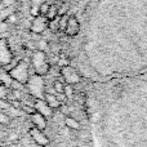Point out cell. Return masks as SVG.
Returning a JSON list of instances; mask_svg holds the SVG:
<instances>
[{
  "label": "cell",
  "instance_id": "obj_1",
  "mask_svg": "<svg viewBox=\"0 0 147 147\" xmlns=\"http://www.w3.org/2000/svg\"><path fill=\"white\" fill-rule=\"evenodd\" d=\"M31 63H32L34 71L39 76H44L51 71V63H49L48 58H47L45 52L43 51L34 52L32 57H31Z\"/></svg>",
  "mask_w": 147,
  "mask_h": 147
},
{
  "label": "cell",
  "instance_id": "obj_2",
  "mask_svg": "<svg viewBox=\"0 0 147 147\" xmlns=\"http://www.w3.org/2000/svg\"><path fill=\"white\" fill-rule=\"evenodd\" d=\"M9 75L13 80L18 81V83L23 84L26 86L28 81V78H30V72H28V63L26 61H20L14 67L9 70Z\"/></svg>",
  "mask_w": 147,
  "mask_h": 147
},
{
  "label": "cell",
  "instance_id": "obj_3",
  "mask_svg": "<svg viewBox=\"0 0 147 147\" xmlns=\"http://www.w3.org/2000/svg\"><path fill=\"white\" fill-rule=\"evenodd\" d=\"M27 88L28 92L31 93V96L35 97V98H44V93H45V85H44V81L41 79V76L36 75V74H32L30 75L27 81Z\"/></svg>",
  "mask_w": 147,
  "mask_h": 147
},
{
  "label": "cell",
  "instance_id": "obj_4",
  "mask_svg": "<svg viewBox=\"0 0 147 147\" xmlns=\"http://www.w3.org/2000/svg\"><path fill=\"white\" fill-rule=\"evenodd\" d=\"M59 74H61L65 84H70V85H74V86L80 84L81 79H83L78 70H76L75 67L70 66V65H67V66H65V67H61Z\"/></svg>",
  "mask_w": 147,
  "mask_h": 147
},
{
  "label": "cell",
  "instance_id": "obj_5",
  "mask_svg": "<svg viewBox=\"0 0 147 147\" xmlns=\"http://www.w3.org/2000/svg\"><path fill=\"white\" fill-rule=\"evenodd\" d=\"M28 133H30V137L32 138V141L36 143L38 146L40 147H45L48 146L49 143H51V140L48 138V136H45L43 133V130L38 129V128L32 127L30 130H28Z\"/></svg>",
  "mask_w": 147,
  "mask_h": 147
},
{
  "label": "cell",
  "instance_id": "obj_6",
  "mask_svg": "<svg viewBox=\"0 0 147 147\" xmlns=\"http://www.w3.org/2000/svg\"><path fill=\"white\" fill-rule=\"evenodd\" d=\"M63 32L66 34V36H69V38H75V36H78V34L80 32V22H79V20L76 18V16H74V14L69 16L67 26Z\"/></svg>",
  "mask_w": 147,
  "mask_h": 147
},
{
  "label": "cell",
  "instance_id": "obj_7",
  "mask_svg": "<svg viewBox=\"0 0 147 147\" xmlns=\"http://www.w3.org/2000/svg\"><path fill=\"white\" fill-rule=\"evenodd\" d=\"M34 107H35L36 112H39L40 115L45 116L47 119H51V117H53L54 110L52 109V107H49L48 103H47L44 99H41V98H35V99H34Z\"/></svg>",
  "mask_w": 147,
  "mask_h": 147
},
{
  "label": "cell",
  "instance_id": "obj_8",
  "mask_svg": "<svg viewBox=\"0 0 147 147\" xmlns=\"http://www.w3.org/2000/svg\"><path fill=\"white\" fill-rule=\"evenodd\" d=\"M48 22L49 21L47 20L44 16H38V17H35L32 21V23H31V26H30L31 32L43 34L45 30H48Z\"/></svg>",
  "mask_w": 147,
  "mask_h": 147
},
{
  "label": "cell",
  "instance_id": "obj_9",
  "mask_svg": "<svg viewBox=\"0 0 147 147\" xmlns=\"http://www.w3.org/2000/svg\"><path fill=\"white\" fill-rule=\"evenodd\" d=\"M30 116H31V121H32L35 128H38V129H40V130H44L47 128V120L48 119H47L45 116L40 115L39 112H34Z\"/></svg>",
  "mask_w": 147,
  "mask_h": 147
},
{
  "label": "cell",
  "instance_id": "obj_10",
  "mask_svg": "<svg viewBox=\"0 0 147 147\" xmlns=\"http://www.w3.org/2000/svg\"><path fill=\"white\" fill-rule=\"evenodd\" d=\"M44 101L48 103L49 107H52L53 110H58L59 106H61V102L58 101V98L56 97V93H49V92H45L44 93Z\"/></svg>",
  "mask_w": 147,
  "mask_h": 147
},
{
  "label": "cell",
  "instance_id": "obj_11",
  "mask_svg": "<svg viewBox=\"0 0 147 147\" xmlns=\"http://www.w3.org/2000/svg\"><path fill=\"white\" fill-rule=\"evenodd\" d=\"M65 125H66L69 129H71V130H80V128H81L80 121L76 120V117L70 116V115L65 116Z\"/></svg>",
  "mask_w": 147,
  "mask_h": 147
},
{
  "label": "cell",
  "instance_id": "obj_12",
  "mask_svg": "<svg viewBox=\"0 0 147 147\" xmlns=\"http://www.w3.org/2000/svg\"><path fill=\"white\" fill-rule=\"evenodd\" d=\"M0 80H1L3 85H5L7 88H10V84H12L13 79L10 78L8 71H0Z\"/></svg>",
  "mask_w": 147,
  "mask_h": 147
},
{
  "label": "cell",
  "instance_id": "obj_13",
  "mask_svg": "<svg viewBox=\"0 0 147 147\" xmlns=\"http://www.w3.org/2000/svg\"><path fill=\"white\" fill-rule=\"evenodd\" d=\"M57 17H58V7H56L54 4H52L51 8H49V10H48V13L45 14V18L48 21H52Z\"/></svg>",
  "mask_w": 147,
  "mask_h": 147
},
{
  "label": "cell",
  "instance_id": "obj_14",
  "mask_svg": "<svg viewBox=\"0 0 147 147\" xmlns=\"http://www.w3.org/2000/svg\"><path fill=\"white\" fill-rule=\"evenodd\" d=\"M53 89H54V93H63V90H65V81L54 80L53 81Z\"/></svg>",
  "mask_w": 147,
  "mask_h": 147
},
{
  "label": "cell",
  "instance_id": "obj_15",
  "mask_svg": "<svg viewBox=\"0 0 147 147\" xmlns=\"http://www.w3.org/2000/svg\"><path fill=\"white\" fill-rule=\"evenodd\" d=\"M63 94L66 96L67 99H72L74 98V85H70V84H65V90H63Z\"/></svg>",
  "mask_w": 147,
  "mask_h": 147
},
{
  "label": "cell",
  "instance_id": "obj_16",
  "mask_svg": "<svg viewBox=\"0 0 147 147\" xmlns=\"http://www.w3.org/2000/svg\"><path fill=\"white\" fill-rule=\"evenodd\" d=\"M67 20H69V14H65L58 17V26H59V31H65L67 26Z\"/></svg>",
  "mask_w": 147,
  "mask_h": 147
},
{
  "label": "cell",
  "instance_id": "obj_17",
  "mask_svg": "<svg viewBox=\"0 0 147 147\" xmlns=\"http://www.w3.org/2000/svg\"><path fill=\"white\" fill-rule=\"evenodd\" d=\"M48 30H51L52 32H56V31H59V26H58V17L54 18V20L49 21L48 22Z\"/></svg>",
  "mask_w": 147,
  "mask_h": 147
},
{
  "label": "cell",
  "instance_id": "obj_18",
  "mask_svg": "<svg viewBox=\"0 0 147 147\" xmlns=\"http://www.w3.org/2000/svg\"><path fill=\"white\" fill-rule=\"evenodd\" d=\"M12 119L7 112H1L0 111V125H9Z\"/></svg>",
  "mask_w": 147,
  "mask_h": 147
},
{
  "label": "cell",
  "instance_id": "obj_19",
  "mask_svg": "<svg viewBox=\"0 0 147 147\" xmlns=\"http://www.w3.org/2000/svg\"><path fill=\"white\" fill-rule=\"evenodd\" d=\"M5 22L8 23V25H13V23L17 22V14L16 13H12V14H9L7 18H5Z\"/></svg>",
  "mask_w": 147,
  "mask_h": 147
},
{
  "label": "cell",
  "instance_id": "obj_20",
  "mask_svg": "<svg viewBox=\"0 0 147 147\" xmlns=\"http://www.w3.org/2000/svg\"><path fill=\"white\" fill-rule=\"evenodd\" d=\"M8 97V88L5 85H0V99H5Z\"/></svg>",
  "mask_w": 147,
  "mask_h": 147
},
{
  "label": "cell",
  "instance_id": "obj_21",
  "mask_svg": "<svg viewBox=\"0 0 147 147\" xmlns=\"http://www.w3.org/2000/svg\"><path fill=\"white\" fill-rule=\"evenodd\" d=\"M23 86H25L23 84L18 83V81H16V80H13L12 84H10V88H12V89H16V90H22Z\"/></svg>",
  "mask_w": 147,
  "mask_h": 147
},
{
  "label": "cell",
  "instance_id": "obj_22",
  "mask_svg": "<svg viewBox=\"0 0 147 147\" xmlns=\"http://www.w3.org/2000/svg\"><path fill=\"white\" fill-rule=\"evenodd\" d=\"M8 23L5 22V21H3V22H0V34L1 32H8Z\"/></svg>",
  "mask_w": 147,
  "mask_h": 147
},
{
  "label": "cell",
  "instance_id": "obj_23",
  "mask_svg": "<svg viewBox=\"0 0 147 147\" xmlns=\"http://www.w3.org/2000/svg\"><path fill=\"white\" fill-rule=\"evenodd\" d=\"M58 110L62 112V114L65 115V116H67V115H69V107H67L66 105H63V103H62L61 106H59V109H58Z\"/></svg>",
  "mask_w": 147,
  "mask_h": 147
},
{
  "label": "cell",
  "instance_id": "obj_24",
  "mask_svg": "<svg viewBox=\"0 0 147 147\" xmlns=\"http://www.w3.org/2000/svg\"><path fill=\"white\" fill-rule=\"evenodd\" d=\"M13 4H14V0H3L1 1V5L4 8L9 7V5H13Z\"/></svg>",
  "mask_w": 147,
  "mask_h": 147
},
{
  "label": "cell",
  "instance_id": "obj_25",
  "mask_svg": "<svg viewBox=\"0 0 147 147\" xmlns=\"http://www.w3.org/2000/svg\"><path fill=\"white\" fill-rule=\"evenodd\" d=\"M53 1H58V3H61V4H62V3H65L66 0H53Z\"/></svg>",
  "mask_w": 147,
  "mask_h": 147
},
{
  "label": "cell",
  "instance_id": "obj_26",
  "mask_svg": "<svg viewBox=\"0 0 147 147\" xmlns=\"http://www.w3.org/2000/svg\"><path fill=\"white\" fill-rule=\"evenodd\" d=\"M0 85H3V83H1V80H0Z\"/></svg>",
  "mask_w": 147,
  "mask_h": 147
}]
</instances>
